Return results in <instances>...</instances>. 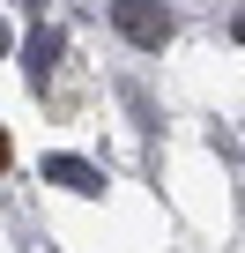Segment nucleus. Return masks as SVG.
I'll use <instances>...</instances> for the list:
<instances>
[{"instance_id": "39448f33", "label": "nucleus", "mask_w": 245, "mask_h": 253, "mask_svg": "<svg viewBox=\"0 0 245 253\" xmlns=\"http://www.w3.org/2000/svg\"><path fill=\"white\" fill-rule=\"evenodd\" d=\"M0 164H8V134H0Z\"/></svg>"}, {"instance_id": "f03ea898", "label": "nucleus", "mask_w": 245, "mask_h": 253, "mask_svg": "<svg viewBox=\"0 0 245 253\" xmlns=\"http://www.w3.org/2000/svg\"><path fill=\"white\" fill-rule=\"evenodd\" d=\"M45 179L52 186H74V194H104V171L82 164V157H45Z\"/></svg>"}, {"instance_id": "f257e3e1", "label": "nucleus", "mask_w": 245, "mask_h": 253, "mask_svg": "<svg viewBox=\"0 0 245 253\" xmlns=\"http://www.w3.org/2000/svg\"><path fill=\"white\" fill-rule=\"evenodd\" d=\"M111 23L127 30L141 52H164V38H171V15L156 8V0H111Z\"/></svg>"}, {"instance_id": "20e7f679", "label": "nucleus", "mask_w": 245, "mask_h": 253, "mask_svg": "<svg viewBox=\"0 0 245 253\" xmlns=\"http://www.w3.org/2000/svg\"><path fill=\"white\" fill-rule=\"evenodd\" d=\"M8 45H15V38H8V23H0V52H8Z\"/></svg>"}, {"instance_id": "7ed1b4c3", "label": "nucleus", "mask_w": 245, "mask_h": 253, "mask_svg": "<svg viewBox=\"0 0 245 253\" xmlns=\"http://www.w3.org/2000/svg\"><path fill=\"white\" fill-rule=\"evenodd\" d=\"M23 52H30V82L45 89V75H52V60H60V30H37V38H30Z\"/></svg>"}, {"instance_id": "423d86ee", "label": "nucleus", "mask_w": 245, "mask_h": 253, "mask_svg": "<svg viewBox=\"0 0 245 253\" xmlns=\"http://www.w3.org/2000/svg\"><path fill=\"white\" fill-rule=\"evenodd\" d=\"M238 45H245V15H238Z\"/></svg>"}]
</instances>
